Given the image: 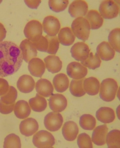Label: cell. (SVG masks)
Returning <instances> with one entry per match:
<instances>
[{"mask_svg": "<svg viewBox=\"0 0 120 148\" xmlns=\"http://www.w3.org/2000/svg\"><path fill=\"white\" fill-rule=\"evenodd\" d=\"M23 62L22 52L17 44L11 41L0 42V77L15 74Z\"/></svg>", "mask_w": 120, "mask_h": 148, "instance_id": "obj_1", "label": "cell"}, {"mask_svg": "<svg viewBox=\"0 0 120 148\" xmlns=\"http://www.w3.org/2000/svg\"><path fill=\"white\" fill-rule=\"evenodd\" d=\"M118 88L117 83L114 79L111 78L105 79L101 84L100 98L107 102L112 101L115 98Z\"/></svg>", "mask_w": 120, "mask_h": 148, "instance_id": "obj_2", "label": "cell"}, {"mask_svg": "<svg viewBox=\"0 0 120 148\" xmlns=\"http://www.w3.org/2000/svg\"><path fill=\"white\" fill-rule=\"evenodd\" d=\"M90 29V24L85 18H76L72 24L71 30L73 33L78 39L84 42L89 38Z\"/></svg>", "mask_w": 120, "mask_h": 148, "instance_id": "obj_3", "label": "cell"}, {"mask_svg": "<svg viewBox=\"0 0 120 148\" xmlns=\"http://www.w3.org/2000/svg\"><path fill=\"white\" fill-rule=\"evenodd\" d=\"M119 4L117 1H104L99 7L101 15L106 19H112L117 17L119 13Z\"/></svg>", "mask_w": 120, "mask_h": 148, "instance_id": "obj_4", "label": "cell"}, {"mask_svg": "<svg viewBox=\"0 0 120 148\" xmlns=\"http://www.w3.org/2000/svg\"><path fill=\"white\" fill-rule=\"evenodd\" d=\"M33 143L37 148H51L55 144V139L50 132L41 130L34 135Z\"/></svg>", "mask_w": 120, "mask_h": 148, "instance_id": "obj_5", "label": "cell"}, {"mask_svg": "<svg viewBox=\"0 0 120 148\" xmlns=\"http://www.w3.org/2000/svg\"><path fill=\"white\" fill-rule=\"evenodd\" d=\"M24 33L25 37L32 42L39 40L42 34V24L39 21L32 20L24 27Z\"/></svg>", "mask_w": 120, "mask_h": 148, "instance_id": "obj_6", "label": "cell"}, {"mask_svg": "<svg viewBox=\"0 0 120 148\" xmlns=\"http://www.w3.org/2000/svg\"><path fill=\"white\" fill-rule=\"evenodd\" d=\"M63 122V118L60 113L51 112L44 117V126L50 132H56L60 130Z\"/></svg>", "mask_w": 120, "mask_h": 148, "instance_id": "obj_7", "label": "cell"}, {"mask_svg": "<svg viewBox=\"0 0 120 148\" xmlns=\"http://www.w3.org/2000/svg\"><path fill=\"white\" fill-rule=\"evenodd\" d=\"M67 73L70 78L80 80L86 77L87 74L88 70L80 63L73 62L70 63L67 66Z\"/></svg>", "mask_w": 120, "mask_h": 148, "instance_id": "obj_8", "label": "cell"}, {"mask_svg": "<svg viewBox=\"0 0 120 148\" xmlns=\"http://www.w3.org/2000/svg\"><path fill=\"white\" fill-rule=\"evenodd\" d=\"M42 25L44 32L50 36L57 35L60 28L59 20L53 16L46 17L43 20Z\"/></svg>", "mask_w": 120, "mask_h": 148, "instance_id": "obj_9", "label": "cell"}, {"mask_svg": "<svg viewBox=\"0 0 120 148\" xmlns=\"http://www.w3.org/2000/svg\"><path fill=\"white\" fill-rule=\"evenodd\" d=\"M90 51L88 45L83 42H77L71 49L72 57L77 61H85L89 56Z\"/></svg>", "mask_w": 120, "mask_h": 148, "instance_id": "obj_10", "label": "cell"}, {"mask_svg": "<svg viewBox=\"0 0 120 148\" xmlns=\"http://www.w3.org/2000/svg\"><path fill=\"white\" fill-rule=\"evenodd\" d=\"M20 48L22 52L23 60L26 63H28L31 60L37 56V49L33 43L28 39H25L21 42Z\"/></svg>", "mask_w": 120, "mask_h": 148, "instance_id": "obj_11", "label": "cell"}, {"mask_svg": "<svg viewBox=\"0 0 120 148\" xmlns=\"http://www.w3.org/2000/svg\"><path fill=\"white\" fill-rule=\"evenodd\" d=\"M49 106L54 112H61L67 106V100L64 95L56 94L51 95L49 100Z\"/></svg>", "mask_w": 120, "mask_h": 148, "instance_id": "obj_12", "label": "cell"}, {"mask_svg": "<svg viewBox=\"0 0 120 148\" xmlns=\"http://www.w3.org/2000/svg\"><path fill=\"white\" fill-rule=\"evenodd\" d=\"M37 121L33 118L24 119L21 122L19 125L20 132L22 135L29 137L34 135L39 130Z\"/></svg>", "mask_w": 120, "mask_h": 148, "instance_id": "obj_13", "label": "cell"}, {"mask_svg": "<svg viewBox=\"0 0 120 148\" xmlns=\"http://www.w3.org/2000/svg\"><path fill=\"white\" fill-rule=\"evenodd\" d=\"M88 10V4L84 1H74L69 7V13L73 18L84 16Z\"/></svg>", "mask_w": 120, "mask_h": 148, "instance_id": "obj_14", "label": "cell"}, {"mask_svg": "<svg viewBox=\"0 0 120 148\" xmlns=\"http://www.w3.org/2000/svg\"><path fill=\"white\" fill-rule=\"evenodd\" d=\"M35 82L31 76L24 75L21 76L17 82V87L23 93H29L33 90Z\"/></svg>", "mask_w": 120, "mask_h": 148, "instance_id": "obj_15", "label": "cell"}, {"mask_svg": "<svg viewBox=\"0 0 120 148\" xmlns=\"http://www.w3.org/2000/svg\"><path fill=\"white\" fill-rule=\"evenodd\" d=\"M45 69L44 62L39 58H33L28 62V71L32 75L36 77H41Z\"/></svg>", "mask_w": 120, "mask_h": 148, "instance_id": "obj_16", "label": "cell"}, {"mask_svg": "<svg viewBox=\"0 0 120 148\" xmlns=\"http://www.w3.org/2000/svg\"><path fill=\"white\" fill-rule=\"evenodd\" d=\"M96 53L102 60L107 61L114 58L115 53L108 42H103L98 45Z\"/></svg>", "mask_w": 120, "mask_h": 148, "instance_id": "obj_17", "label": "cell"}, {"mask_svg": "<svg viewBox=\"0 0 120 148\" xmlns=\"http://www.w3.org/2000/svg\"><path fill=\"white\" fill-rule=\"evenodd\" d=\"M62 132V135L66 140L72 141L76 139L79 130L76 123L73 121H68L64 125Z\"/></svg>", "mask_w": 120, "mask_h": 148, "instance_id": "obj_18", "label": "cell"}, {"mask_svg": "<svg viewBox=\"0 0 120 148\" xmlns=\"http://www.w3.org/2000/svg\"><path fill=\"white\" fill-rule=\"evenodd\" d=\"M108 128L106 124L98 126L94 130L92 139L93 143L98 146H102L106 143Z\"/></svg>", "mask_w": 120, "mask_h": 148, "instance_id": "obj_19", "label": "cell"}, {"mask_svg": "<svg viewBox=\"0 0 120 148\" xmlns=\"http://www.w3.org/2000/svg\"><path fill=\"white\" fill-rule=\"evenodd\" d=\"M35 88L38 94L42 97L47 98L53 95V87L50 81L47 79H39L36 83Z\"/></svg>", "mask_w": 120, "mask_h": 148, "instance_id": "obj_20", "label": "cell"}, {"mask_svg": "<svg viewBox=\"0 0 120 148\" xmlns=\"http://www.w3.org/2000/svg\"><path fill=\"white\" fill-rule=\"evenodd\" d=\"M96 116L98 121L104 123H110L115 119L114 111L109 107L100 108L96 111Z\"/></svg>", "mask_w": 120, "mask_h": 148, "instance_id": "obj_21", "label": "cell"}, {"mask_svg": "<svg viewBox=\"0 0 120 148\" xmlns=\"http://www.w3.org/2000/svg\"><path fill=\"white\" fill-rule=\"evenodd\" d=\"M14 110L15 115L20 119H26L31 112V109L28 103L23 100L17 101L15 104Z\"/></svg>", "mask_w": 120, "mask_h": 148, "instance_id": "obj_22", "label": "cell"}, {"mask_svg": "<svg viewBox=\"0 0 120 148\" xmlns=\"http://www.w3.org/2000/svg\"><path fill=\"white\" fill-rule=\"evenodd\" d=\"M88 21L92 29H97L102 26L103 19L99 12L96 10H89L85 17Z\"/></svg>", "mask_w": 120, "mask_h": 148, "instance_id": "obj_23", "label": "cell"}, {"mask_svg": "<svg viewBox=\"0 0 120 148\" xmlns=\"http://www.w3.org/2000/svg\"><path fill=\"white\" fill-rule=\"evenodd\" d=\"M46 67L52 73L59 72L62 68V62L59 57L55 56H49L44 59Z\"/></svg>", "mask_w": 120, "mask_h": 148, "instance_id": "obj_24", "label": "cell"}, {"mask_svg": "<svg viewBox=\"0 0 120 148\" xmlns=\"http://www.w3.org/2000/svg\"><path fill=\"white\" fill-rule=\"evenodd\" d=\"M58 38L59 42L62 45L69 46L75 42V36L70 27H65L62 28L59 31Z\"/></svg>", "mask_w": 120, "mask_h": 148, "instance_id": "obj_25", "label": "cell"}, {"mask_svg": "<svg viewBox=\"0 0 120 148\" xmlns=\"http://www.w3.org/2000/svg\"><path fill=\"white\" fill-rule=\"evenodd\" d=\"M83 86L85 92L90 96H94L99 92L100 82L96 78L91 77L85 79Z\"/></svg>", "mask_w": 120, "mask_h": 148, "instance_id": "obj_26", "label": "cell"}, {"mask_svg": "<svg viewBox=\"0 0 120 148\" xmlns=\"http://www.w3.org/2000/svg\"><path fill=\"white\" fill-rule=\"evenodd\" d=\"M53 84L55 90L58 92L62 93L68 88L69 81L65 74H57L53 79Z\"/></svg>", "mask_w": 120, "mask_h": 148, "instance_id": "obj_27", "label": "cell"}, {"mask_svg": "<svg viewBox=\"0 0 120 148\" xmlns=\"http://www.w3.org/2000/svg\"><path fill=\"white\" fill-rule=\"evenodd\" d=\"M29 104L33 110L37 112H41L45 110L47 105L45 98L39 94H37L34 98L30 99Z\"/></svg>", "mask_w": 120, "mask_h": 148, "instance_id": "obj_28", "label": "cell"}, {"mask_svg": "<svg viewBox=\"0 0 120 148\" xmlns=\"http://www.w3.org/2000/svg\"><path fill=\"white\" fill-rule=\"evenodd\" d=\"M85 79L79 80L73 79L70 84L69 90L71 93L74 97H80L83 96L86 94L83 88V82Z\"/></svg>", "mask_w": 120, "mask_h": 148, "instance_id": "obj_29", "label": "cell"}, {"mask_svg": "<svg viewBox=\"0 0 120 148\" xmlns=\"http://www.w3.org/2000/svg\"><path fill=\"white\" fill-rule=\"evenodd\" d=\"M120 132L119 130L110 131L107 134L106 141L108 148H120Z\"/></svg>", "mask_w": 120, "mask_h": 148, "instance_id": "obj_30", "label": "cell"}, {"mask_svg": "<svg viewBox=\"0 0 120 148\" xmlns=\"http://www.w3.org/2000/svg\"><path fill=\"white\" fill-rule=\"evenodd\" d=\"M79 124L84 130H92L96 126V119L92 115L84 114L80 118Z\"/></svg>", "mask_w": 120, "mask_h": 148, "instance_id": "obj_31", "label": "cell"}, {"mask_svg": "<svg viewBox=\"0 0 120 148\" xmlns=\"http://www.w3.org/2000/svg\"><path fill=\"white\" fill-rule=\"evenodd\" d=\"M101 61L97 53L93 55V53L89 54L87 58L85 61H81L84 66L89 68V69L94 70L100 66Z\"/></svg>", "mask_w": 120, "mask_h": 148, "instance_id": "obj_32", "label": "cell"}, {"mask_svg": "<svg viewBox=\"0 0 120 148\" xmlns=\"http://www.w3.org/2000/svg\"><path fill=\"white\" fill-rule=\"evenodd\" d=\"M120 28H116L110 32L108 36V40L110 46L119 53L120 51Z\"/></svg>", "mask_w": 120, "mask_h": 148, "instance_id": "obj_33", "label": "cell"}, {"mask_svg": "<svg viewBox=\"0 0 120 148\" xmlns=\"http://www.w3.org/2000/svg\"><path fill=\"white\" fill-rule=\"evenodd\" d=\"M21 139L19 136L15 134H9L5 137L3 148H21Z\"/></svg>", "mask_w": 120, "mask_h": 148, "instance_id": "obj_34", "label": "cell"}, {"mask_svg": "<svg viewBox=\"0 0 120 148\" xmlns=\"http://www.w3.org/2000/svg\"><path fill=\"white\" fill-rule=\"evenodd\" d=\"M17 91L14 87L9 86V90L7 93L1 96L0 101L6 104L15 103L17 98Z\"/></svg>", "mask_w": 120, "mask_h": 148, "instance_id": "obj_35", "label": "cell"}, {"mask_svg": "<svg viewBox=\"0 0 120 148\" xmlns=\"http://www.w3.org/2000/svg\"><path fill=\"white\" fill-rule=\"evenodd\" d=\"M69 3V1H53L50 0L49 1V5L50 8L53 11L59 12L64 11L66 9Z\"/></svg>", "mask_w": 120, "mask_h": 148, "instance_id": "obj_36", "label": "cell"}, {"mask_svg": "<svg viewBox=\"0 0 120 148\" xmlns=\"http://www.w3.org/2000/svg\"><path fill=\"white\" fill-rule=\"evenodd\" d=\"M48 41V49L46 52L50 54L55 55L58 51L59 47V41L57 36H45Z\"/></svg>", "mask_w": 120, "mask_h": 148, "instance_id": "obj_37", "label": "cell"}, {"mask_svg": "<svg viewBox=\"0 0 120 148\" xmlns=\"http://www.w3.org/2000/svg\"><path fill=\"white\" fill-rule=\"evenodd\" d=\"M79 148H93L91 137L86 133H82L78 135L77 140Z\"/></svg>", "mask_w": 120, "mask_h": 148, "instance_id": "obj_38", "label": "cell"}, {"mask_svg": "<svg viewBox=\"0 0 120 148\" xmlns=\"http://www.w3.org/2000/svg\"><path fill=\"white\" fill-rule=\"evenodd\" d=\"M33 43L37 49L39 51L43 52H47L49 43L47 39L45 37L42 36L39 40Z\"/></svg>", "mask_w": 120, "mask_h": 148, "instance_id": "obj_39", "label": "cell"}, {"mask_svg": "<svg viewBox=\"0 0 120 148\" xmlns=\"http://www.w3.org/2000/svg\"><path fill=\"white\" fill-rule=\"evenodd\" d=\"M15 103L6 104L0 101V113L3 114H8L12 112L14 110Z\"/></svg>", "mask_w": 120, "mask_h": 148, "instance_id": "obj_40", "label": "cell"}, {"mask_svg": "<svg viewBox=\"0 0 120 148\" xmlns=\"http://www.w3.org/2000/svg\"><path fill=\"white\" fill-rule=\"evenodd\" d=\"M9 88V84L5 79L0 78V96L7 93Z\"/></svg>", "mask_w": 120, "mask_h": 148, "instance_id": "obj_41", "label": "cell"}, {"mask_svg": "<svg viewBox=\"0 0 120 148\" xmlns=\"http://www.w3.org/2000/svg\"><path fill=\"white\" fill-rule=\"evenodd\" d=\"M41 2V1H24L28 7L32 9H37Z\"/></svg>", "mask_w": 120, "mask_h": 148, "instance_id": "obj_42", "label": "cell"}, {"mask_svg": "<svg viewBox=\"0 0 120 148\" xmlns=\"http://www.w3.org/2000/svg\"><path fill=\"white\" fill-rule=\"evenodd\" d=\"M7 34L6 30L4 25L0 23V42H2L5 38Z\"/></svg>", "mask_w": 120, "mask_h": 148, "instance_id": "obj_43", "label": "cell"}, {"mask_svg": "<svg viewBox=\"0 0 120 148\" xmlns=\"http://www.w3.org/2000/svg\"><path fill=\"white\" fill-rule=\"evenodd\" d=\"M2 2V1H0V4Z\"/></svg>", "mask_w": 120, "mask_h": 148, "instance_id": "obj_44", "label": "cell"}]
</instances>
